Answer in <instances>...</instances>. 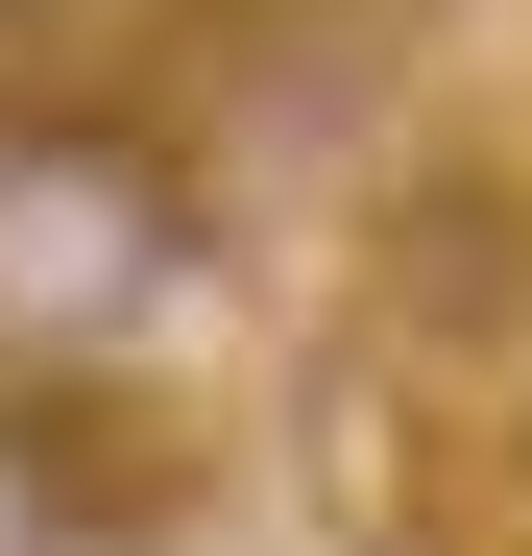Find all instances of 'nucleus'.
Wrapping results in <instances>:
<instances>
[{
  "label": "nucleus",
  "mask_w": 532,
  "mask_h": 556,
  "mask_svg": "<svg viewBox=\"0 0 532 556\" xmlns=\"http://www.w3.org/2000/svg\"><path fill=\"white\" fill-rule=\"evenodd\" d=\"M194 291V194H169L145 122H73V98H0V363H98Z\"/></svg>",
  "instance_id": "nucleus-1"
},
{
  "label": "nucleus",
  "mask_w": 532,
  "mask_h": 556,
  "mask_svg": "<svg viewBox=\"0 0 532 556\" xmlns=\"http://www.w3.org/2000/svg\"><path fill=\"white\" fill-rule=\"evenodd\" d=\"M0 556H73V435L0 388Z\"/></svg>",
  "instance_id": "nucleus-2"
}]
</instances>
